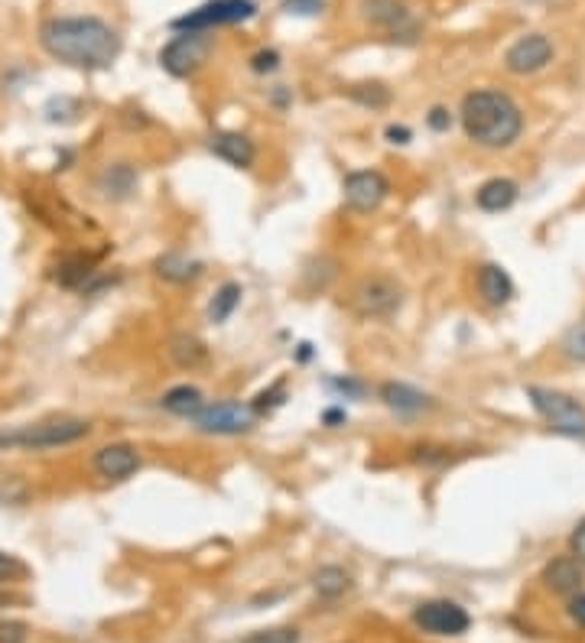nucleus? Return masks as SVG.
<instances>
[{
  "instance_id": "nucleus-1",
  "label": "nucleus",
  "mask_w": 585,
  "mask_h": 643,
  "mask_svg": "<svg viewBox=\"0 0 585 643\" xmlns=\"http://www.w3.org/2000/svg\"><path fill=\"white\" fill-rule=\"evenodd\" d=\"M39 43L56 62L82 72L111 69L121 56V33L98 17H52L39 26Z\"/></svg>"
},
{
  "instance_id": "nucleus-2",
  "label": "nucleus",
  "mask_w": 585,
  "mask_h": 643,
  "mask_svg": "<svg viewBox=\"0 0 585 643\" xmlns=\"http://www.w3.org/2000/svg\"><path fill=\"white\" fill-rule=\"evenodd\" d=\"M462 130L481 150H507L524 134V111L504 91L478 88L462 98Z\"/></svg>"
},
{
  "instance_id": "nucleus-3",
  "label": "nucleus",
  "mask_w": 585,
  "mask_h": 643,
  "mask_svg": "<svg viewBox=\"0 0 585 643\" xmlns=\"http://www.w3.org/2000/svg\"><path fill=\"white\" fill-rule=\"evenodd\" d=\"M91 432L88 419L78 416H49L39 423L0 432V452L17 449V452H46V449H62V445L82 442Z\"/></svg>"
},
{
  "instance_id": "nucleus-4",
  "label": "nucleus",
  "mask_w": 585,
  "mask_h": 643,
  "mask_svg": "<svg viewBox=\"0 0 585 643\" xmlns=\"http://www.w3.org/2000/svg\"><path fill=\"white\" fill-rule=\"evenodd\" d=\"M345 306L361 322H387L403 306V283L390 273H364L348 290Z\"/></svg>"
},
{
  "instance_id": "nucleus-5",
  "label": "nucleus",
  "mask_w": 585,
  "mask_h": 643,
  "mask_svg": "<svg viewBox=\"0 0 585 643\" xmlns=\"http://www.w3.org/2000/svg\"><path fill=\"white\" fill-rule=\"evenodd\" d=\"M524 393L533 403V410L543 416V423L550 426L556 436L585 439V406L576 397H569V393L553 390V387H540V384H530Z\"/></svg>"
},
{
  "instance_id": "nucleus-6",
  "label": "nucleus",
  "mask_w": 585,
  "mask_h": 643,
  "mask_svg": "<svg viewBox=\"0 0 585 643\" xmlns=\"http://www.w3.org/2000/svg\"><path fill=\"white\" fill-rule=\"evenodd\" d=\"M257 17L254 0H205L202 7L173 20L176 33H212L215 26H231V23H247Z\"/></svg>"
},
{
  "instance_id": "nucleus-7",
  "label": "nucleus",
  "mask_w": 585,
  "mask_h": 643,
  "mask_svg": "<svg viewBox=\"0 0 585 643\" xmlns=\"http://www.w3.org/2000/svg\"><path fill=\"white\" fill-rule=\"evenodd\" d=\"M189 423L195 432H205V436H247L257 426V413L251 410V403L218 400L205 403Z\"/></svg>"
},
{
  "instance_id": "nucleus-8",
  "label": "nucleus",
  "mask_w": 585,
  "mask_h": 643,
  "mask_svg": "<svg viewBox=\"0 0 585 643\" xmlns=\"http://www.w3.org/2000/svg\"><path fill=\"white\" fill-rule=\"evenodd\" d=\"M413 624L433 637H462L472 627V614L449 598H433L413 608Z\"/></svg>"
},
{
  "instance_id": "nucleus-9",
  "label": "nucleus",
  "mask_w": 585,
  "mask_h": 643,
  "mask_svg": "<svg viewBox=\"0 0 585 643\" xmlns=\"http://www.w3.org/2000/svg\"><path fill=\"white\" fill-rule=\"evenodd\" d=\"M208 52H212V36L208 33H179L160 49V65L169 75L186 78L202 69Z\"/></svg>"
},
{
  "instance_id": "nucleus-10",
  "label": "nucleus",
  "mask_w": 585,
  "mask_h": 643,
  "mask_svg": "<svg viewBox=\"0 0 585 643\" xmlns=\"http://www.w3.org/2000/svg\"><path fill=\"white\" fill-rule=\"evenodd\" d=\"M342 192H345V205L351 208V212L371 215L387 202L390 179L381 173V169H355V173L345 176Z\"/></svg>"
},
{
  "instance_id": "nucleus-11",
  "label": "nucleus",
  "mask_w": 585,
  "mask_h": 643,
  "mask_svg": "<svg viewBox=\"0 0 585 643\" xmlns=\"http://www.w3.org/2000/svg\"><path fill=\"white\" fill-rule=\"evenodd\" d=\"M364 20L377 30H384L390 39H400V43H416L420 36V26L410 17V10L400 4V0H361Z\"/></svg>"
},
{
  "instance_id": "nucleus-12",
  "label": "nucleus",
  "mask_w": 585,
  "mask_h": 643,
  "mask_svg": "<svg viewBox=\"0 0 585 643\" xmlns=\"http://www.w3.org/2000/svg\"><path fill=\"white\" fill-rule=\"evenodd\" d=\"M143 465L140 449L130 442H111L101 445V449L91 455V471L104 481V484H121L127 478H134Z\"/></svg>"
},
{
  "instance_id": "nucleus-13",
  "label": "nucleus",
  "mask_w": 585,
  "mask_h": 643,
  "mask_svg": "<svg viewBox=\"0 0 585 643\" xmlns=\"http://www.w3.org/2000/svg\"><path fill=\"white\" fill-rule=\"evenodd\" d=\"M553 56H556V49L550 43V36L527 33V36H520V39H514L511 46H507L504 69L511 75H533V72L546 69V65L553 62Z\"/></svg>"
},
{
  "instance_id": "nucleus-14",
  "label": "nucleus",
  "mask_w": 585,
  "mask_h": 643,
  "mask_svg": "<svg viewBox=\"0 0 585 643\" xmlns=\"http://www.w3.org/2000/svg\"><path fill=\"white\" fill-rule=\"evenodd\" d=\"M377 400L397 416H420L436 406V400L429 397V393H423L413 384H403V380H384V384L377 387Z\"/></svg>"
},
{
  "instance_id": "nucleus-15",
  "label": "nucleus",
  "mask_w": 585,
  "mask_h": 643,
  "mask_svg": "<svg viewBox=\"0 0 585 643\" xmlns=\"http://www.w3.org/2000/svg\"><path fill=\"white\" fill-rule=\"evenodd\" d=\"M208 150L234 169H251L257 160L254 140L247 134H241V130H215V134L208 137Z\"/></svg>"
},
{
  "instance_id": "nucleus-16",
  "label": "nucleus",
  "mask_w": 585,
  "mask_h": 643,
  "mask_svg": "<svg viewBox=\"0 0 585 643\" xmlns=\"http://www.w3.org/2000/svg\"><path fill=\"white\" fill-rule=\"evenodd\" d=\"M543 585L550 588L553 595H563V598H572L576 592H582V582H585V566L576 559V556H556L543 566Z\"/></svg>"
},
{
  "instance_id": "nucleus-17",
  "label": "nucleus",
  "mask_w": 585,
  "mask_h": 643,
  "mask_svg": "<svg viewBox=\"0 0 585 643\" xmlns=\"http://www.w3.org/2000/svg\"><path fill=\"white\" fill-rule=\"evenodd\" d=\"M478 296H481V303L491 306V309H501L507 306L514 299V280H511V273H507L501 264H481L478 267Z\"/></svg>"
},
{
  "instance_id": "nucleus-18",
  "label": "nucleus",
  "mask_w": 585,
  "mask_h": 643,
  "mask_svg": "<svg viewBox=\"0 0 585 643\" xmlns=\"http://www.w3.org/2000/svg\"><path fill=\"white\" fill-rule=\"evenodd\" d=\"M95 186H98V192H101V199H108V202H127L130 195L137 192L140 176H137V169L130 166V163H111V166L101 169V176H98Z\"/></svg>"
},
{
  "instance_id": "nucleus-19",
  "label": "nucleus",
  "mask_w": 585,
  "mask_h": 643,
  "mask_svg": "<svg viewBox=\"0 0 585 643\" xmlns=\"http://www.w3.org/2000/svg\"><path fill=\"white\" fill-rule=\"evenodd\" d=\"M166 354L179 371H199L208 364V345L192 332H176L166 341Z\"/></svg>"
},
{
  "instance_id": "nucleus-20",
  "label": "nucleus",
  "mask_w": 585,
  "mask_h": 643,
  "mask_svg": "<svg viewBox=\"0 0 585 643\" xmlns=\"http://www.w3.org/2000/svg\"><path fill=\"white\" fill-rule=\"evenodd\" d=\"M517 195H520V186L514 179L494 176V179L481 182V186L475 189V205L481 208V212H488V215H501L517 202Z\"/></svg>"
},
{
  "instance_id": "nucleus-21",
  "label": "nucleus",
  "mask_w": 585,
  "mask_h": 643,
  "mask_svg": "<svg viewBox=\"0 0 585 643\" xmlns=\"http://www.w3.org/2000/svg\"><path fill=\"white\" fill-rule=\"evenodd\" d=\"M52 277H56V283L65 286V290H85V286L98 277L95 257L65 254V257H59V264H56V270H52Z\"/></svg>"
},
{
  "instance_id": "nucleus-22",
  "label": "nucleus",
  "mask_w": 585,
  "mask_h": 643,
  "mask_svg": "<svg viewBox=\"0 0 585 643\" xmlns=\"http://www.w3.org/2000/svg\"><path fill=\"white\" fill-rule=\"evenodd\" d=\"M202 264L199 260H192L186 254H160L153 260V273L160 277L163 283H173V286H186L192 280L202 277Z\"/></svg>"
},
{
  "instance_id": "nucleus-23",
  "label": "nucleus",
  "mask_w": 585,
  "mask_h": 643,
  "mask_svg": "<svg viewBox=\"0 0 585 643\" xmlns=\"http://www.w3.org/2000/svg\"><path fill=\"white\" fill-rule=\"evenodd\" d=\"M205 403H208L205 393L195 387V384H176V387H169L163 397H160L163 410L173 413V416H182V419H192Z\"/></svg>"
},
{
  "instance_id": "nucleus-24",
  "label": "nucleus",
  "mask_w": 585,
  "mask_h": 643,
  "mask_svg": "<svg viewBox=\"0 0 585 643\" xmlns=\"http://www.w3.org/2000/svg\"><path fill=\"white\" fill-rule=\"evenodd\" d=\"M241 296H244V286L241 283H234V280L221 283L218 290H215V296L208 299V322H212V325H225L234 316V312H238Z\"/></svg>"
},
{
  "instance_id": "nucleus-25",
  "label": "nucleus",
  "mask_w": 585,
  "mask_h": 643,
  "mask_svg": "<svg viewBox=\"0 0 585 643\" xmlns=\"http://www.w3.org/2000/svg\"><path fill=\"white\" fill-rule=\"evenodd\" d=\"M348 588H351V575L342 566H322L316 575H312V592L325 601L342 598Z\"/></svg>"
},
{
  "instance_id": "nucleus-26",
  "label": "nucleus",
  "mask_w": 585,
  "mask_h": 643,
  "mask_svg": "<svg viewBox=\"0 0 585 643\" xmlns=\"http://www.w3.org/2000/svg\"><path fill=\"white\" fill-rule=\"evenodd\" d=\"M455 449H449V445H433V442H420V445H413L410 449V462L413 465H420V468H446L452 465L459 455H452Z\"/></svg>"
},
{
  "instance_id": "nucleus-27",
  "label": "nucleus",
  "mask_w": 585,
  "mask_h": 643,
  "mask_svg": "<svg viewBox=\"0 0 585 643\" xmlns=\"http://www.w3.org/2000/svg\"><path fill=\"white\" fill-rule=\"evenodd\" d=\"M559 354L572 364H585V319L572 322L559 338Z\"/></svg>"
},
{
  "instance_id": "nucleus-28",
  "label": "nucleus",
  "mask_w": 585,
  "mask_h": 643,
  "mask_svg": "<svg viewBox=\"0 0 585 643\" xmlns=\"http://www.w3.org/2000/svg\"><path fill=\"white\" fill-rule=\"evenodd\" d=\"M348 98L361 104V108H371V111H381L390 104V91L381 82H371V85H351L348 88Z\"/></svg>"
},
{
  "instance_id": "nucleus-29",
  "label": "nucleus",
  "mask_w": 585,
  "mask_h": 643,
  "mask_svg": "<svg viewBox=\"0 0 585 643\" xmlns=\"http://www.w3.org/2000/svg\"><path fill=\"white\" fill-rule=\"evenodd\" d=\"M283 403H286V380H273V384H270L267 390H260L257 397L251 400V410H254L257 419H260V416H267V413H273V410H280Z\"/></svg>"
},
{
  "instance_id": "nucleus-30",
  "label": "nucleus",
  "mask_w": 585,
  "mask_h": 643,
  "mask_svg": "<svg viewBox=\"0 0 585 643\" xmlns=\"http://www.w3.org/2000/svg\"><path fill=\"white\" fill-rule=\"evenodd\" d=\"M241 643H299V631L296 627H270V631L247 634Z\"/></svg>"
},
{
  "instance_id": "nucleus-31",
  "label": "nucleus",
  "mask_w": 585,
  "mask_h": 643,
  "mask_svg": "<svg viewBox=\"0 0 585 643\" xmlns=\"http://www.w3.org/2000/svg\"><path fill=\"white\" fill-rule=\"evenodd\" d=\"M325 384H329V390H335L338 397H345V400H361L364 393H368V387H364L358 377H348V374L345 377H329Z\"/></svg>"
},
{
  "instance_id": "nucleus-32",
  "label": "nucleus",
  "mask_w": 585,
  "mask_h": 643,
  "mask_svg": "<svg viewBox=\"0 0 585 643\" xmlns=\"http://www.w3.org/2000/svg\"><path fill=\"white\" fill-rule=\"evenodd\" d=\"M26 572H30V569H26L17 556H10V553H4V549H0V585L20 582Z\"/></svg>"
},
{
  "instance_id": "nucleus-33",
  "label": "nucleus",
  "mask_w": 585,
  "mask_h": 643,
  "mask_svg": "<svg viewBox=\"0 0 585 643\" xmlns=\"http://www.w3.org/2000/svg\"><path fill=\"white\" fill-rule=\"evenodd\" d=\"M283 10L290 17H319L325 10V0H283Z\"/></svg>"
},
{
  "instance_id": "nucleus-34",
  "label": "nucleus",
  "mask_w": 585,
  "mask_h": 643,
  "mask_svg": "<svg viewBox=\"0 0 585 643\" xmlns=\"http://www.w3.org/2000/svg\"><path fill=\"white\" fill-rule=\"evenodd\" d=\"M251 69L257 75H267V72H277L280 69V52L277 49H260L251 56Z\"/></svg>"
},
{
  "instance_id": "nucleus-35",
  "label": "nucleus",
  "mask_w": 585,
  "mask_h": 643,
  "mask_svg": "<svg viewBox=\"0 0 585 643\" xmlns=\"http://www.w3.org/2000/svg\"><path fill=\"white\" fill-rule=\"evenodd\" d=\"M26 631L23 621H0V643H26Z\"/></svg>"
},
{
  "instance_id": "nucleus-36",
  "label": "nucleus",
  "mask_w": 585,
  "mask_h": 643,
  "mask_svg": "<svg viewBox=\"0 0 585 643\" xmlns=\"http://www.w3.org/2000/svg\"><path fill=\"white\" fill-rule=\"evenodd\" d=\"M426 124H429V130H436V134H446V130L452 127V111L436 104V108L426 114Z\"/></svg>"
},
{
  "instance_id": "nucleus-37",
  "label": "nucleus",
  "mask_w": 585,
  "mask_h": 643,
  "mask_svg": "<svg viewBox=\"0 0 585 643\" xmlns=\"http://www.w3.org/2000/svg\"><path fill=\"white\" fill-rule=\"evenodd\" d=\"M566 614H569V621L582 627L585 631V592H576L569 601H566Z\"/></svg>"
},
{
  "instance_id": "nucleus-38",
  "label": "nucleus",
  "mask_w": 585,
  "mask_h": 643,
  "mask_svg": "<svg viewBox=\"0 0 585 643\" xmlns=\"http://www.w3.org/2000/svg\"><path fill=\"white\" fill-rule=\"evenodd\" d=\"M569 553L585 566V517L576 523V530L569 533Z\"/></svg>"
},
{
  "instance_id": "nucleus-39",
  "label": "nucleus",
  "mask_w": 585,
  "mask_h": 643,
  "mask_svg": "<svg viewBox=\"0 0 585 643\" xmlns=\"http://www.w3.org/2000/svg\"><path fill=\"white\" fill-rule=\"evenodd\" d=\"M384 137H387V143H394V147H407V143L413 140V130L407 124H390L384 130Z\"/></svg>"
},
{
  "instance_id": "nucleus-40",
  "label": "nucleus",
  "mask_w": 585,
  "mask_h": 643,
  "mask_svg": "<svg viewBox=\"0 0 585 643\" xmlns=\"http://www.w3.org/2000/svg\"><path fill=\"white\" fill-rule=\"evenodd\" d=\"M345 423H348V413H345V406H329V410L322 413V426L338 429V426H345Z\"/></svg>"
},
{
  "instance_id": "nucleus-41",
  "label": "nucleus",
  "mask_w": 585,
  "mask_h": 643,
  "mask_svg": "<svg viewBox=\"0 0 585 643\" xmlns=\"http://www.w3.org/2000/svg\"><path fill=\"white\" fill-rule=\"evenodd\" d=\"M309 348H312V345H299V361H309V358H312Z\"/></svg>"
},
{
  "instance_id": "nucleus-42",
  "label": "nucleus",
  "mask_w": 585,
  "mask_h": 643,
  "mask_svg": "<svg viewBox=\"0 0 585 643\" xmlns=\"http://www.w3.org/2000/svg\"><path fill=\"white\" fill-rule=\"evenodd\" d=\"M273 101H277V104H280V108H283V104H286V101H290V95H286V91L280 88V91H277V95H273Z\"/></svg>"
}]
</instances>
